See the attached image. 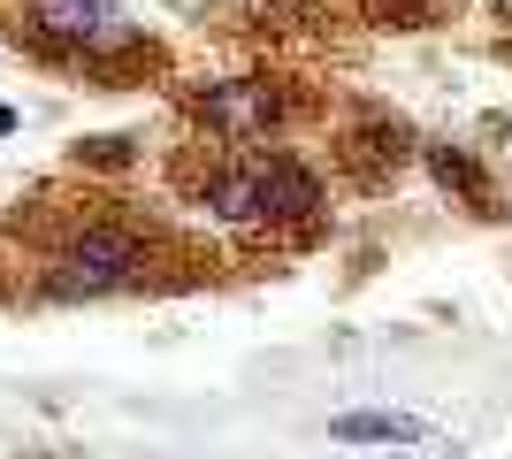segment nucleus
Returning a JSON list of instances; mask_svg holds the SVG:
<instances>
[{
  "mask_svg": "<svg viewBox=\"0 0 512 459\" xmlns=\"http://www.w3.org/2000/svg\"><path fill=\"white\" fill-rule=\"evenodd\" d=\"M146 284H153V238L138 222H115V215H92L77 230H62L39 261V291L62 306L123 299V291H146Z\"/></svg>",
  "mask_w": 512,
  "mask_h": 459,
  "instance_id": "nucleus-1",
  "label": "nucleus"
},
{
  "mask_svg": "<svg viewBox=\"0 0 512 459\" xmlns=\"http://www.w3.org/2000/svg\"><path fill=\"white\" fill-rule=\"evenodd\" d=\"M16 16H23V39L54 62L115 69L130 54H146V31L123 16V0H16Z\"/></svg>",
  "mask_w": 512,
  "mask_h": 459,
  "instance_id": "nucleus-2",
  "label": "nucleus"
},
{
  "mask_svg": "<svg viewBox=\"0 0 512 459\" xmlns=\"http://www.w3.org/2000/svg\"><path fill=\"white\" fill-rule=\"evenodd\" d=\"M184 115H192V131H207L222 153H245V146L283 138L291 92H283V77H214V85H199L192 100H184Z\"/></svg>",
  "mask_w": 512,
  "mask_h": 459,
  "instance_id": "nucleus-3",
  "label": "nucleus"
},
{
  "mask_svg": "<svg viewBox=\"0 0 512 459\" xmlns=\"http://www.w3.org/2000/svg\"><path fill=\"white\" fill-rule=\"evenodd\" d=\"M245 169H253V207H260V230H306V222H321L329 192H321V176L306 169L299 153L245 146Z\"/></svg>",
  "mask_w": 512,
  "mask_h": 459,
  "instance_id": "nucleus-4",
  "label": "nucleus"
},
{
  "mask_svg": "<svg viewBox=\"0 0 512 459\" xmlns=\"http://www.w3.org/2000/svg\"><path fill=\"white\" fill-rule=\"evenodd\" d=\"M329 437L367 444V452H413V444H436V429H428L421 414H383V406H367V414H337Z\"/></svg>",
  "mask_w": 512,
  "mask_h": 459,
  "instance_id": "nucleus-5",
  "label": "nucleus"
},
{
  "mask_svg": "<svg viewBox=\"0 0 512 459\" xmlns=\"http://www.w3.org/2000/svg\"><path fill=\"white\" fill-rule=\"evenodd\" d=\"M421 153H428V169H436V184H444V192H459L467 207H490V184H482V169H474V153L444 146V138H436V146H421Z\"/></svg>",
  "mask_w": 512,
  "mask_h": 459,
  "instance_id": "nucleus-6",
  "label": "nucleus"
},
{
  "mask_svg": "<svg viewBox=\"0 0 512 459\" xmlns=\"http://www.w3.org/2000/svg\"><path fill=\"white\" fill-rule=\"evenodd\" d=\"M77 161H85V169H130L138 146H130V138H100V146H77Z\"/></svg>",
  "mask_w": 512,
  "mask_h": 459,
  "instance_id": "nucleus-7",
  "label": "nucleus"
},
{
  "mask_svg": "<svg viewBox=\"0 0 512 459\" xmlns=\"http://www.w3.org/2000/svg\"><path fill=\"white\" fill-rule=\"evenodd\" d=\"M375 8H390V23H436L451 0H375Z\"/></svg>",
  "mask_w": 512,
  "mask_h": 459,
  "instance_id": "nucleus-8",
  "label": "nucleus"
},
{
  "mask_svg": "<svg viewBox=\"0 0 512 459\" xmlns=\"http://www.w3.org/2000/svg\"><path fill=\"white\" fill-rule=\"evenodd\" d=\"M8 131H16V108H0V138H8Z\"/></svg>",
  "mask_w": 512,
  "mask_h": 459,
  "instance_id": "nucleus-9",
  "label": "nucleus"
},
{
  "mask_svg": "<svg viewBox=\"0 0 512 459\" xmlns=\"http://www.w3.org/2000/svg\"><path fill=\"white\" fill-rule=\"evenodd\" d=\"M436 459H444V452H436ZM451 459H459V452H451Z\"/></svg>",
  "mask_w": 512,
  "mask_h": 459,
  "instance_id": "nucleus-10",
  "label": "nucleus"
}]
</instances>
